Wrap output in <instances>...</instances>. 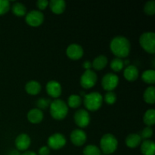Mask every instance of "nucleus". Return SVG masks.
I'll use <instances>...</instances> for the list:
<instances>
[{"label": "nucleus", "instance_id": "1", "mask_svg": "<svg viewBox=\"0 0 155 155\" xmlns=\"http://www.w3.org/2000/svg\"><path fill=\"white\" fill-rule=\"evenodd\" d=\"M131 45L127 38L123 36H115L110 43V49L116 58H124L130 54Z\"/></svg>", "mask_w": 155, "mask_h": 155}, {"label": "nucleus", "instance_id": "2", "mask_svg": "<svg viewBox=\"0 0 155 155\" xmlns=\"http://www.w3.org/2000/svg\"><path fill=\"white\" fill-rule=\"evenodd\" d=\"M50 114L51 117L57 120H61L67 117L68 114V106L64 101L61 99H54L49 106Z\"/></svg>", "mask_w": 155, "mask_h": 155}, {"label": "nucleus", "instance_id": "3", "mask_svg": "<svg viewBox=\"0 0 155 155\" xmlns=\"http://www.w3.org/2000/svg\"><path fill=\"white\" fill-rule=\"evenodd\" d=\"M83 104L86 110L96 111L101 108L103 104V96L98 92H93L86 94L83 97Z\"/></svg>", "mask_w": 155, "mask_h": 155}, {"label": "nucleus", "instance_id": "4", "mask_svg": "<svg viewBox=\"0 0 155 155\" xmlns=\"http://www.w3.org/2000/svg\"><path fill=\"white\" fill-rule=\"evenodd\" d=\"M118 147V141L111 133H106L100 140V150L105 154H113Z\"/></svg>", "mask_w": 155, "mask_h": 155}, {"label": "nucleus", "instance_id": "5", "mask_svg": "<svg viewBox=\"0 0 155 155\" xmlns=\"http://www.w3.org/2000/svg\"><path fill=\"white\" fill-rule=\"evenodd\" d=\"M139 44L146 52L149 54L155 53V34L153 32L142 33L139 37Z\"/></svg>", "mask_w": 155, "mask_h": 155}, {"label": "nucleus", "instance_id": "6", "mask_svg": "<svg viewBox=\"0 0 155 155\" xmlns=\"http://www.w3.org/2000/svg\"><path fill=\"white\" fill-rule=\"evenodd\" d=\"M25 21L29 26L32 27H39L44 21V15L39 10H32L27 13Z\"/></svg>", "mask_w": 155, "mask_h": 155}, {"label": "nucleus", "instance_id": "7", "mask_svg": "<svg viewBox=\"0 0 155 155\" xmlns=\"http://www.w3.org/2000/svg\"><path fill=\"white\" fill-rule=\"evenodd\" d=\"M98 80V76L96 73L92 70L85 71L80 77V85L85 89H89L95 86Z\"/></svg>", "mask_w": 155, "mask_h": 155}, {"label": "nucleus", "instance_id": "8", "mask_svg": "<svg viewBox=\"0 0 155 155\" xmlns=\"http://www.w3.org/2000/svg\"><path fill=\"white\" fill-rule=\"evenodd\" d=\"M119 84V77L117 74L108 73L103 77L101 80V86L105 91L111 92L117 88Z\"/></svg>", "mask_w": 155, "mask_h": 155}, {"label": "nucleus", "instance_id": "9", "mask_svg": "<svg viewBox=\"0 0 155 155\" xmlns=\"http://www.w3.org/2000/svg\"><path fill=\"white\" fill-rule=\"evenodd\" d=\"M67 139L63 134L60 133H54L48 139V147L53 150H59L65 146Z\"/></svg>", "mask_w": 155, "mask_h": 155}, {"label": "nucleus", "instance_id": "10", "mask_svg": "<svg viewBox=\"0 0 155 155\" xmlns=\"http://www.w3.org/2000/svg\"><path fill=\"white\" fill-rule=\"evenodd\" d=\"M74 122L80 128H86L90 124V115L86 109H79L75 112L74 116Z\"/></svg>", "mask_w": 155, "mask_h": 155}, {"label": "nucleus", "instance_id": "11", "mask_svg": "<svg viewBox=\"0 0 155 155\" xmlns=\"http://www.w3.org/2000/svg\"><path fill=\"white\" fill-rule=\"evenodd\" d=\"M71 141L77 147H81L86 143V139H87V136L86 133L81 129H77L72 131L71 133Z\"/></svg>", "mask_w": 155, "mask_h": 155}, {"label": "nucleus", "instance_id": "12", "mask_svg": "<svg viewBox=\"0 0 155 155\" xmlns=\"http://www.w3.org/2000/svg\"><path fill=\"white\" fill-rule=\"evenodd\" d=\"M67 56L74 61L80 60L84 54V51L81 45L78 44H71L66 49Z\"/></svg>", "mask_w": 155, "mask_h": 155}, {"label": "nucleus", "instance_id": "13", "mask_svg": "<svg viewBox=\"0 0 155 155\" xmlns=\"http://www.w3.org/2000/svg\"><path fill=\"white\" fill-rule=\"evenodd\" d=\"M46 92L50 97L57 99L61 95L62 87L60 83L55 80H51L46 84Z\"/></svg>", "mask_w": 155, "mask_h": 155}, {"label": "nucleus", "instance_id": "14", "mask_svg": "<svg viewBox=\"0 0 155 155\" xmlns=\"http://www.w3.org/2000/svg\"><path fill=\"white\" fill-rule=\"evenodd\" d=\"M15 144L18 151H25L30 146L31 139H30V136L26 133H21L17 136L15 141Z\"/></svg>", "mask_w": 155, "mask_h": 155}, {"label": "nucleus", "instance_id": "15", "mask_svg": "<svg viewBox=\"0 0 155 155\" xmlns=\"http://www.w3.org/2000/svg\"><path fill=\"white\" fill-rule=\"evenodd\" d=\"M27 120L30 123L33 124H40L44 117V114L42 110L38 108H33L29 110L27 114Z\"/></svg>", "mask_w": 155, "mask_h": 155}, {"label": "nucleus", "instance_id": "16", "mask_svg": "<svg viewBox=\"0 0 155 155\" xmlns=\"http://www.w3.org/2000/svg\"><path fill=\"white\" fill-rule=\"evenodd\" d=\"M48 7L54 15H61L66 9V2L63 0H51L48 2Z\"/></svg>", "mask_w": 155, "mask_h": 155}, {"label": "nucleus", "instance_id": "17", "mask_svg": "<svg viewBox=\"0 0 155 155\" xmlns=\"http://www.w3.org/2000/svg\"><path fill=\"white\" fill-rule=\"evenodd\" d=\"M139 70L134 65H128L124 71V77L127 81L134 82L139 77Z\"/></svg>", "mask_w": 155, "mask_h": 155}, {"label": "nucleus", "instance_id": "18", "mask_svg": "<svg viewBox=\"0 0 155 155\" xmlns=\"http://www.w3.org/2000/svg\"><path fill=\"white\" fill-rule=\"evenodd\" d=\"M42 86L39 82L36 80H30L25 85V91L30 95H36L41 92Z\"/></svg>", "mask_w": 155, "mask_h": 155}, {"label": "nucleus", "instance_id": "19", "mask_svg": "<svg viewBox=\"0 0 155 155\" xmlns=\"http://www.w3.org/2000/svg\"><path fill=\"white\" fill-rule=\"evenodd\" d=\"M142 138L140 137L139 134L136 133H131L128 135L126 138V145L130 148H136L141 145L142 143Z\"/></svg>", "mask_w": 155, "mask_h": 155}, {"label": "nucleus", "instance_id": "20", "mask_svg": "<svg viewBox=\"0 0 155 155\" xmlns=\"http://www.w3.org/2000/svg\"><path fill=\"white\" fill-rule=\"evenodd\" d=\"M141 152L143 155H154L155 144L153 141L148 139L144 140L141 143Z\"/></svg>", "mask_w": 155, "mask_h": 155}, {"label": "nucleus", "instance_id": "21", "mask_svg": "<svg viewBox=\"0 0 155 155\" xmlns=\"http://www.w3.org/2000/svg\"><path fill=\"white\" fill-rule=\"evenodd\" d=\"M107 62H108L107 58L105 55L101 54V55H98V57L95 58L93 61L92 62V68L96 71H101L104 68H105V67L107 64Z\"/></svg>", "mask_w": 155, "mask_h": 155}, {"label": "nucleus", "instance_id": "22", "mask_svg": "<svg viewBox=\"0 0 155 155\" xmlns=\"http://www.w3.org/2000/svg\"><path fill=\"white\" fill-rule=\"evenodd\" d=\"M144 101L148 104H154L155 102V88L154 86H148L143 94Z\"/></svg>", "mask_w": 155, "mask_h": 155}, {"label": "nucleus", "instance_id": "23", "mask_svg": "<svg viewBox=\"0 0 155 155\" xmlns=\"http://www.w3.org/2000/svg\"><path fill=\"white\" fill-rule=\"evenodd\" d=\"M12 13L17 17H23L27 15V8L21 2H15L12 6Z\"/></svg>", "mask_w": 155, "mask_h": 155}, {"label": "nucleus", "instance_id": "24", "mask_svg": "<svg viewBox=\"0 0 155 155\" xmlns=\"http://www.w3.org/2000/svg\"><path fill=\"white\" fill-rule=\"evenodd\" d=\"M143 122L147 127H152L155 124V110L154 109H148L143 116Z\"/></svg>", "mask_w": 155, "mask_h": 155}, {"label": "nucleus", "instance_id": "25", "mask_svg": "<svg viewBox=\"0 0 155 155\" xmlns=\"http://www.w3.org/2000/svg\"><path fill=\"white\" fill-rule=\"evenodd\" d=\"M83 103V99L80 95H71L68 97V106L71 108H78Z\"/></svg>", "mask_w": 155, "mask_h": 155}, {"label": "nucleus", "instance_id": "26", "mask_svg": "<svg viewBox=\"0 0 155 155\" xmlns=\"http://www.w3.org/2000/svg\"><path fill=\"white\" fill-rule=\"evenodd\" d=\"M142 81L147 84L153 85L155 83V71L154 70H147L145 71L142 74Z\"/></svg>", "mask_w": 155, "mask_h": 155}, {"label": "nucleus", "instance_id": "27", "mask_svg": "<svg viewBox=\"0 0 155 155\" xmlns=\"http://www.w3.org/2000/svg\"><path fill=\"white\" fill-rule=\"evenodd\" d=\"M110 69L114 72H120L122 71L124 68V61L119 58H115L110 61Z\"/></svg>", "mask_w": 155, "mask_h": 155}, {"label": "nucleus", "instance_id": "28", "mask_svg": "<svg viewBox=\"0 0 155 155\" xmlns=\"http://www.w3.org/2000/svg\"><path fill=\"white\" fill-rule=\"evenodd\" d=\"M83 155H101V150L95 145H89L83 149Z\"/></svg>", "mask_w": 155, "mask_h": 155}, {"label": "nucleus", "instance_id": "29", "mask_svg": "<svg viewBox=\"0 0 155 155\" xmlns=\"http://www.w3.org/2000/svg\"><path fill=\"white\" fill-rule=\"evenodd\" d=\"M144 12L147 15H154L155 14V1L151 0L146 2L144 6Z\"/></svg>", "mask_w": 155, "mask_h": 155}, {"label": "nucleus", "instance_id": "30", "mask_svg": "<svg viewBox=\"0 0 155 155\" xmlns=\"http://www.w3.org/2000/svg\"><path fill=\"white\" fill-rule=\"evenodd\" d=\"M117 95L113 91H111V92H107V93L104 95V97H103V100L107 104H110V105L115 104V102L117 101Z\"/></svg>", "mask_w": 155, "mask_h": 155}, {"label": "nucleus", "instance_id": "31", "mask_svg": "<svg viewBox=\"0 0 155 155\" xmlns=\"http://www.w3.org/2000/svg\"><path fill=\"white\" fill-rule=\"evenodd\" d=\"M153 129L151 127H146L145 128H144L142 130L141 133L139 134L140 137L142 138V139L144 140H148V139H151V136H153Z\"/></svg>", "mask_w": 155, "mask_h": 155}, {"label": "nucleus", "instance_id": "32", "mask_svg": "<svg viewBox=\"0 0 155 155\" xmlns=\"http://www.w3.org/2000/svg\"><path fill=\"white\" fill-rule=\"evenodd\" d=\"M51 101L49 99H46V98H39L36 101V105H37V108L39 110H45L46 108L49 107Z\"/></svg>", "mask_w": 155, "mask_h": 155}, {"label": "nucleus", "instance_id": "33", "mask_svg": "<svg viewBox=\"0 0 155 155\" xmlns=\"http://www.w3.org/2000/svg\"><path fill=\"white\" fill-rule=\"evenodd\" d=\"M11 8L10 2L8 0H0V16L5 15Z\"/></svg>", "mask_w": 155, "mask_h": 155}, {"label": "nucleus", "instance_id": "34", "mask_svg": "<svg viewBox=\"0 0 155 155\" xmlns=\"http://www.w3.org/2000/svg\"><path fill=\"white\" fill-rule=\"evenodd\" d=\"M36 6L40 12L45 10L48 6V1H47V0H39V1L36 2Z\"/></svg>", "mask_w": 155, "mask_h": 155}, {"label": "nucleus", "instance_id": "35", "mask_svg": "<svg viewBox=\"0 0 155 155\" xmlns=\"http://www.w3.org/2000/svg\"><path fill=\"white\" fill-rule=\"evenodd\" d=\"M50 148L48 146H42L38 151V155H49Z\"/></svg>", "mask_w": 155, "mask_h": 155}, {"label": "nucleus", "instance_id": "36", "mask_svg": "<svg viewBox=\"0 0 155 155\" xmlns=\"http://www.w3.org/2000/svg\"><path fill=\"white\" fill-rule=\"evenodd\" d=\"M83 67L85 69V71H89V70H91V68H92V62H90L89 61H86L83 62Z\"/></svg>", "mask_w": 155, "mask_h": 155}, {"label": "nucleus", "instance_id": "37", "mask_svg": "<svg viewBox=\"0 0 155 155\" xmlns=\"http://www.w3.org/2000/svg\"><path fill=\"white\" fill-rule=\"evenodd\" d=\"M21 155H38L36 153H35L34 151H25L21 154Z\"/></svg>", "mask_w": 155, "mask_h": 155}, {"label": "nucleus", "instance_id": "38", "mask_svg": "<svg viewBox=\"0 0 155 155\" xmlns=\"http://www.w3.org/2000/svg\"><path fill=\"white\" fill-rule=\"evenodd\" d=\"M9 155H21V154L19 153V151H16V150H13V151H11Z\"/></svg>", "mask_w": 155, "mask_h": 155}]
</instances>
